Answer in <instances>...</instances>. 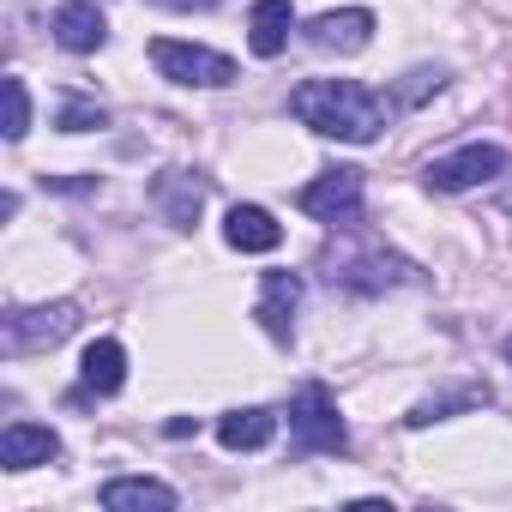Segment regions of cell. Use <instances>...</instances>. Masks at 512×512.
I'll list each match as a JSON object with an SVG mask.
<instances>
[{
    "instance_id": "ac0fdd59",
    "label": "cell",
    "mask_w": 512,
    "mask_h": 512,
    "mask_svg": "<svg viewBox=\"0 0 512 512\" xmlns=\"http://www.w3.org/2000/svg\"><path fill=\"white\" fill-rule=\"evenodd\" d=\"M272 434H278V416L272 410H229V416H217V440L229 446V452H260V446H272Z\"/></svg>"
},
{
    "instance_id": "e0dca14e",
    "label": "cell",
    "mask_w": 512,
    "mask_h": 512,
    "mask_svg": "<svg viewBox=\"0 0 512 512\" xmlns=\"http://www.w3.org/2000/svg\"><path fill=\"white\" fill-rule=\"evenodd\" d=\"M488 398H494V392H488L482 380H464V386L428 392V398H422V404H416V410H410L404 422H410V428H434V422H446V416H458V410H482Z\"/></svg>"
},
{
    "instance_id": "5b68a950",
    "label": "cell",
    "mask_w": 512,
    "mask_h": 512,
    "mask_svg": "<svg viewBox=\"0 0 512 512\" xmlns=\"http://www.w3.org/2000/svg\"><path fill=\"white\" fill-rule=\"evenodd\" d=\"M290 434H296V452H344L350 446V428H344V416L320 380H308L290 398Z\"/></svg>"
},
{
    "instance_id": "277c9868",
    "label": "cell",
    "mask_w": 512,
    "mask_h": 512,
    "mask_svg": "<svg viewBox=\"0 0 512 512\" xmlns=\"http://www.w3.org/2000/svg\"><path fill=\"white\" fill-rule=\"evenodd\" d=\"M79 332V308L73 302H43V308H13L0 320V350L7 356H31V350H55L61 338Z\"/></svg>"
},
{
    "instance_id": "7a4b0ae2",
    "label": "cell",
    "mask_w": 512,
    "mask_h": 512,
    "mask_svg": "<svg viewBox=\"0 0 512 512\" xmlns=\"http://www.w3.org/2000/svg\"><path fill=\"white\" fill-rule=\"evenodd\" d=\"M151 67L169 79V85H199V91H223L235 85V61L205 49V43H175V37H157L151 43Z\"/></svg>"
},
{
    "instance_id": "52a82bcc",
    "label": "cell",
    "mask_w": 512,
    "mask_h": 512,
    "mask_svg": "<svg viewBox=\"0 0 512 512\" xmlns=\"http://www.w3.org/2000/svg\"><path fill=\"white\" fill-rule=\"evenodd\" d=\"M296 205H302L308 217L332 223V229L362 223V169H326L320 181H308V187L296 193Z\"/></svg>"
},
{
    "instance_id": "7402d4cb",
    "label": "cell",
    "mask_w": 512,
    "mask_h": 512,
    "mask_svg": "<svg viewBox=\"0 0 512 512\" xmlns=\"http://www.w3.org/2000/svg\"><path fill=\"white\" fill-rule=\"evenodd\" d=\"M55 193H97V175H49Z\"/></svg>"
},
{
    "instance_id": "d6986e66",
    "label": "cell",
    "mask_w": 512,
    "mask_h": 512,
    "mask_svg": "<svg viewBox=\"0 0 512 512\" xmlns=\"http://www.w3.org/2000/svg\"><path fill=\"white\" fill-rule=\"evenodd\" d=\"M446 91V73L440 67H410L398 85H392V109H422L428 97H440Z\"/></svg>"
},
{
    "instance_id": "5bb4252c",
    "label": "cell",
    "mask_w": 512,
    "mask_h": 512,
    "mask_svg": "<svg viewBox=\"0 0 512 512\" xmlns=\"http://www.w3.org/2000/svg\"><path fill=\"white\" fill-rule=\"evenodd\" d=\"M223 241H229L235 253H272V247L284 241V229H278V217H272L266 205H229Z\"/></svg>"
},
{
    "instance_id": "2e32d148",
    "label": "cell",
    "mask_w": 512,
    "mask_h": 512,
    "mask_svg": "<svg viewBox=\"0 0 512 512\" xmlns=\"http://www.w3.org/2000/svg\"><path fill=\"white\" fill-rule=\"evenodd\" d=\"M290 25H296L290 0H253V13H247V49L260 55V61L284 55V43H290Z\"/></svg>"
},
{
    "instance_id": "9c48e42d",
    "label": "cell",
    "mask_w": 512,
    "mask_h": 512,
    "mask_svg": "<svg viewBox=\"0 0 512 512\" xmlns=\"http://www.w3.org/2000/svg\"><path fill=\"white\" fill-rule=\"evenodd\" d=\"M308 43L326 55H362L374 43V13L368 7H344V13H320L308 19Z\"/></svg>"
},
{
    "instance_id": "6da1fadb",
    "label": "cell",
    "mask_w": 512,
    "mask_h": 512,
    "mask_svg": "<svg viewBox=\"0 0 512 512\" xmlns=\"http://www.w3.org/2000/svg\"><path fill=\"white\" fill-rule=\"evenodd\" d=\"M290 115L326 139H344V145H374L386 115H392V97L356 85V79H308L290 91Z\"/></svg>"
},
{
    "instance_id": "ba28073f",
    "label": "cell",
    "mask_w": 512,
    "mask_h": 512,
    "mask_svg": "<svg viewBox=\"0 0 512 512\" xmlns=\"http://www.w3.org/2000/svg\"><path fill=\"white\" fill-rule=\"evenodd\" d=\"M296 308H302V278L296 272H266L260 278V308H253V320L266 326V338L290 344L296 338Z\"/></svg>"
},
{
    "instance_id": "ffe728a7",
    "label": "cell",
    "mask_w": 512,
    "mask_h": 512,
    "mask_svg": "<svg viewBox=\"0 0 512 512\" xmlns=\"http://www.w3.org/2000/svg\"><path fill=\"white\" fill-rule=\"evenodd\" d=\"M55 127H61V133H97V127H109V109L91 103V97H67L61 115H55Z\"/></svg>"
},
{
    "instance_id": "44dd1931",
    "label": "cell",
    "mask_w": 512,
    "mask_h": 512,
    "mask_svg": "<svg viewBox=\"0 0 512 512\" xmlns=\"http://www.w3.org/2000/svg\"><path fill=\"white\" fill-rule=\"evenodd\" d=\"M0 91H7V139H25L31 133V91H25V79H7Z\"/></svg>"
},
{
    "instance_id": "9a60e30c",
    "label": "cell",
    "mask_w": 512,
    "mask_h": 512,
    "mask_svg": "<svg viewBox=\"0 0 512 512\" xmlns=\"http://www.w3.org/2000/svg\"><path fill=\"white\" fill-rule=\"evenodd\" d=\"M97 500L109 512H175V488L151 482V476H115V482L97 488Z\"/></svg>"
},
{
    "instance_id": "8992f818",
    "label": "cell",
    "mask_w": 512,
    "mask_h": 512,
    "mask_svg": "<svg viewBox=\"0 0 512 512\" xmlns=\"http://www.w3.org/2000/svg\"><path fill=\"white\" fill-rule=\"evenodd\" d=\"M500 175H506V151H500V145H464V151L434 157V163L422 169L428 193H470V187H488V181H500Z\"/></svg>"
},
{
    "instance_id": "30bf717a",
    "label": "cell",
    "mask_w": 512,
    "mask_h": 512,
    "mask_svg": "<svg viewBox=\"0 0 512 512\" xmlns=\"http://www.w3.org/2000/svg\"><path fill=\"white\" fill-rule=\"evenodd\" d=\"M151 205H157L175 229H193L199 211H205V181H199L193 169H163V175L151 181Z\"/></svg>"
},
{
    "instance_id": "4fadbf2b",
    "label": "cell",
    "mask_w": 512,
    "mask_h": 512,
    "mask_svg": "<svg viewBox=\"0 0 512 512\" xmlns=\"http://www.w3.org/2000/svg\"><path fill=\"white\" fill-rule=\"evenodd\" d=\"M49 31H55V43H61L67 55H97V49L109 43V25H103V13L91 7V0H67Z\"/></svg>"
},
{
    "instance_id": "603a6c76",
    "label": "cell",
    "mask_w": 512,
    "mask_h": 512,
    "mask_svg": "<svg viewBox=\"0 0 512 512\" xmlns=\"http://www.w3.org/2000/svg\"><path fill=\"white\" fill-rule=\"evenodd\" d=\"M157 7H169V13H211L217 0H157Z\"/></svg>"
},
{
    "instance_id": "7c38bea8",
    "label": "cell",
    "mask_w": 512,
    "mask_h": 512,
    "mask_svg": "<svg viewBox=\"0 0 512 512\" xmlns=\"http://www.w3.org/2000/svg\"><path fill=\"white\" fill-rule=\"evenodd\" d=\"M55 458H61V434L43 422H7V434H0V464L7 470H37Z\"/></svg>"
},
{
    "instance_id": "cb8c5ba5",
    "label": "cell",
    "mask_w": 512,
    "mask_h": 512,
    "mask_svg": "<svg viewBox=\"0 0 512 512\" xmlns=\"http://www.w3.org/2000/svg\"><path fill=\"white\" fill-rule=\"evenodd\" d=\"M506 362H512V332H506Z\"/></svg>"
},
{
    "instance_id": "3957f363",
    "label": "cell",
    "mask_w": 512,
    "mask_h": 512,
    "mask_svg": "<svg viewBox=\"0 0 512 512\" xmlns=\"http://www.w3.org/2000/svg\"><path fill=\"white\" fill-rule=\"evenodd\" d=\"M326 278L338 290H356V296H380L392 284H416V266L404 260V253H386L380 241H368L362 253H338V260H326Z\"/></svg>"
},
{
    "instance_id": "8fae6325",
    "label": "cell",
    "mask_w": 512,
    "mask_h": 512,
    "mask_svg": "<svg viewBox=\"0 0 512 512\" xmlns=\"http://www.w3.org/2000/svg\"><path fill=\"white\" fill-rule=\"evenodd\" d=\"M121 380H127V350H121L115 338H97V344L85 350V362H79V392H73V404H85V398H115Z\"/></svg>"
}]
</instances>
